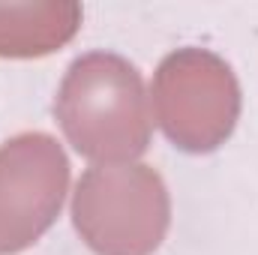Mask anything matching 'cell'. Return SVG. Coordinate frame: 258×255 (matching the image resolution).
<instances>
[{
  "label": "cell",
  "mask_w": 258,
  "mask_h": 255,
  "mask_svg": "<svg viewBox=\"0 0 258 255\" xmlns=\"http://www.w3.org/2000/svg\"><path fill=\"white\" fill-rule=\"evenodd\" d=\"M54 117L75 153L93 165L138 159L153 129L141 72L111 51H90L72 60L54 99Z\"/></svg>",
  "instance_id": "1"
},
{
  "label": "cell",
  "mask_w": 258,
  "mask_h": 255,
  "mask_svg": "<svg viewBox=\"0 0 258 255\" xmlns=\"http://www.w3.org/2000/svg\"><path fill=\"white\" fill-rule=\"evenodd\" d=\"M75 3H0V57H42L75 36Z\"/></svg>",
  "instance_id": "5"
},
{
  "label": "cell",
  "mask_w": 258,
  "mask_h": 255,
  "mask_svg": "<svg viewBox=\"0 0 258 255\" xmlns=\"http://www.w3.org/2000/svg\"><path fill=\"white\" fill-rule=\"evenodd\" d=\"M69 189V159L45 132L0 144V255L33 246L57 219Z\"/></svg>",
  "instance_id": "4"
},
{
  "label": "cell",
  "mask_w": 258,
  "mask_h": 255,
  "mask_svg": "<svg viewBox=\"0 0 258 255\" xmlns=\"http://www.w3.org/2000/svg\"><path fill=\"white\" fill-rule=\"evenodd\" d=\"M72 222L96 255H150L171 222L168 189L150 165H93L75 186Z\"/></svg>",
  "instance_id": "2"
},
{
  "label": "cell",
  "mask_w": 258,
  "mask_h": 255,
  "mask_svg": "<svg viewBox=\"0 0 258 255\" xmlns=\"http://www.w3.org/2000/svg\"><path fill=\"white\" fill-rule=\"evenodd\" d=\"M150 108L174 147L210 153L237 126L240 87L222 57L204 48H180L156 69Z\"/></svg>",
  "instance_id": "3"
}]
</instances>
